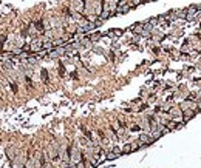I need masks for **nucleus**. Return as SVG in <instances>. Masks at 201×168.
I'll use <instances>...</instances> for the list:
<instances>
[{"label":"nucleus","instance_id":"9d476101","mask_svg":"<svg viewBox=\"0 0 201 168\" xmlns=\"http://www.w3.org/2000/svg\"><path fill=\"white\" fill-rule=\"evenodd\" d=\"M65 31H67V32H70V34H74V32H78V26H76V25H67V26H65Z\"/></svg>","mask_w":201,"mask_h":168},{"label":"nucleus","instance_id":"20e7f679","mask_svg":"<svg viewBox=\"0 0 201 168\" xmlns=\"http://www.w3.org/2000/svg\"><path fill=\"white\" fill-rule=\"evenodd\" d=\"M138 140H139V142L142 144V145H145V147H147V145H150V144L155 140V137H153V136H149V134H141Z\"/></svg>","mask_w":201,"mask_h":168},{"label":"nucleus","instance_id":"39448f33","mask_svg":"<svg viewBox=\"0 0 201 168\" xmlns=\"http://www.w3.org/2000/svg\"><path fill=\"white\" fill-rule=\"evenodd\" d=\"M130 31H133L135 34H142V31H144V23H135L130 26Z\"/></svg>","mask_w":201,"mask_h":168},{"label":"nucleus","instance_id":"f8f14e48","mask_svg":"<svg viewBox=\"0 0 201 168\" xmlns=\"http://www.w3.org/2000/svg\"><path fill=\"white\" fill-rule=\"evenodd\" d=\"M170 108H172V104H164L159 110H161V113H164V111H170Z\"/></svg>","mask_w":201,"mask_h":168},{"label":"nucleus","instance_id":"ddd939ff","mask_svg":"<svg viewBox=\"0 0 201 168\" xmlns=\"http://www.w3.org/2000/svg\"><path fill=\"white\" fill-rule=\"evenodd\" d=\"M127 153H132V145L130 144H127L126 147L122 148V154H127Z\"/></svg>","mask_w":201,"mask_h":168},{"label":"nucleus","instance_id":"dca6fc26","mask_svg":"<svg viewBox=\"0 0 201 168\" xmlns=\"http://www.w3.org/2000/svg\"><path fill=\"white\" fill-rule=\"evenodd\" d=\"M6 154H8V158H9L11 160H14V151H13V148H8V150H6Z\"/></svg>","mask_w":201,"mask_h":168},{"label":"nucleus","instance_id":"0eeeda50","mask_svg":"<svg viewBox=\"0 0 201 168\" xmlns=\"http://www.w3.org/2000/svg\"><path fill=\"white\" fill-rule=\"evenodd\" d=\"M192 51H193V46H192L189 42H186V43L181 46V52H184V54H190Z\"/></svg>","mask_w":201,"mask_h":168},{"label":"nucleus","instance_id":"a211bd4d","mask_svg":"<svg viewBox=\"0 0 201 168\" xmlns=\"http://www.w3.org/2000/svg\"><path fill=\"white\" fill-rule=\"evenodd\" d=\"M200 32H201V28H200Z\"/></svg>","mask_w":201,"mask_h":168},{"label":"nucleus","instance_id":"f257e3e1","mask_svg":"<svg viewBox=\"0 0 201 168\" xmlns=\"http://www.w3.org/2000/svg\"><path fill=\"white\" fill-rule=\"evenodd\" d=\"M82 151H80L78 147H71V150H70V164H79V162H82Z\"/></svg>","mask_w":201,"mask_h":168},{"label":"nucleus","instance_id":"2eb2a0df","mask_svg":"<svg viewBox=\"0 0 201 168\" xmlns=\"http://www.w3.org/2000/svg\"><path fill=\"white\" fill-rule=\"evenodd\" d=\"M141 2H142V0H128V3L132 5V8H135V6H138V5H141Z\"/></svg>","mask_w":201,"mask_h":168},{"label":"nucleus","instance_id":"9b49d317","mask_svg":"<svg viewBox=\"0 0 201 168\" xmlns=\"http://www.w3.org/2000/svg\"><path fill=\"white\" fill-rule=\"evenodd\" d=\"M167 128H169L170 131H172V130H176V128H178V125H176V122H175V120H170L169 123H167Z\"/></svg>","mask_w":201,"mask_h":168},{"label":"nucleus","instance_id":"f3484780","mask_svg":"<svg viewBox=\"0 0 201 168\" xmlns=\"http://www.w3.org/2000/svg\"><path fill=\"white\" fill-rule=\"evenodd\" d=\"M62 168H78V167H76L74 164H67V165H65V167H62Z\"/></svg>","mask_w":201,"mask_h":168},{"label":"nucleus","instance_id":"423d86ee","mask_svg":"<svg viewBox=\"0 0 201 168\" xmlns=\"http://www.w3.org/2000/svg\"><path fill=\"white\" fill-rule=\"evenodd\" d=\"M195 116V111L192 110V108H189V110H186V111H183V117H184V122H189L190 119Z\"/></svg>","mask_w":201,"mask_h":168},{"label":"nucleus","instance_id":"4468645a","mask_svg":"<svg viewBox=\"0 0 201 168\" xmlns=\"http://www.w3.org/2000/svg\"><path fill=\"white\" fill-rule=\"evenodd\" d=\"M147 22H149L152 26H158V17H152V19H149Z\"/></svg>","mask_w":201,"mask_h":168},{"label":"nucleus","instance_id":"f03ea898","mask_svg":"<svg viewBox=\"0 0 201 168\" xmlns=\"http://www.w3.org/2000/svg\"><path fill=\"white\" fill-rule=\"evenodd\" d=\"M130 9H132V5L128 3V0H119L118 8H116V14H126Z\"/></svg>","mask_w":201,"mask_h":168},{"label":"nucleus","instance_id":"1a4fd4ad","mask_svg":"<svg viewBox=\"0 0 201 168\" xmlns=\"http://www.w3.org/2000/svg\"><path fill=\"white\" fill-rule=\"evenodd\" d=\"M169 114L170 117H175V116H183V110L181 108H170V111H169Z\"/></svg>","mask_w":201,"mask_h":168},{"label":"nucleus","instance_id":"6e6552de","mask_svg":"<svg viewBox=\"0 0 201 168\" xmlns=\"http://www.w3.org/2000/svg\"><path fill=\"white\" fill-rule=\"evenodd\" d=\"M122 34H124L122 29H110L107 32V36H110V37H121Z\"/></svg>","mask_w":201,"mask_h":168},{"label":"nucleus","instance_id":"7ed1b4c3","mask_svg":"<svg viewBox=\"0 0 201 168\" xmlns=\"http://www.w3.org/2000/svg\"><path fill=\"white\" fill-rule=\"evenodd\" d=\"M70 9H71L73 13H80V14H84L85 2H84V0H73L71 5H70Z\"/></svg>","mask_w":201,"mask_h":168}]
</instances>
